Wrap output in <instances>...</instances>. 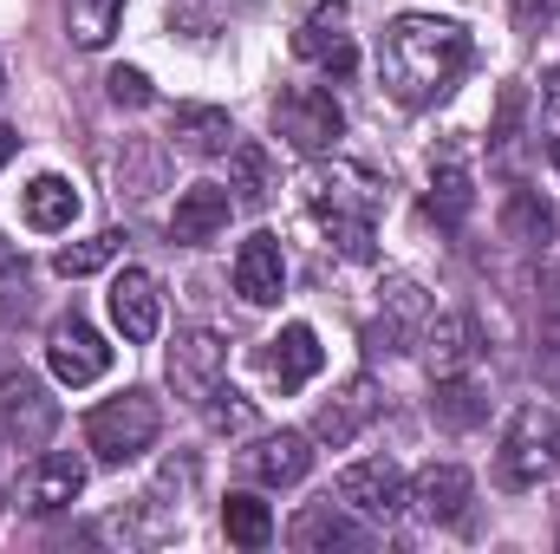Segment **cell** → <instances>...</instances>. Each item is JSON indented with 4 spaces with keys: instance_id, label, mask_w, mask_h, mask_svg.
<instances>
[{
    "instance_id": "9a60e30c",
    "label": "cell",
    "mask_w": 560,
    "mask_h": 554,
    "mask_svg": "<svg viewBox=\"0 0 560 554\" xmlns=\"http://www.w3.org/2000/svg\"><path fill=\"white\" fill-rule=\"evenodd\" d=\"M378 417V385L372 379H346L326 405H319V417H313V437L319 443H332V450H346L365 424Z\"/></svg>"
},
{
    "instance_id": "d4e9b609",
    "label": "cell",
    "mask_w": 560,
    "mask_h": 554,
    "mask_svg": "<svg viewBox=\"0 0 560 554\" xmlns=\"http://www.w3.org/2000/svg\"><path fill=\"white\" fill-rule=\"evenodd\" d=\"M502 235H509L515 249H548V242H555V209H548L535 189H509V203H502Z\"/></svg>"
},
{
    "instance_id": "8d00e7d4",
    "label": "cell",
    "mask_w": 560,
    "mask_h": 554,
    "mask_svg": "<svg viewBox=\"0 0 560 554\" xmlns=\"http://www.w3.org/2000/svg\"><path fill=\"white\" fill-rule=\"evenodd\" d=\"M118 170H138L143 196H150V189H156V157H143V150H118Z\"/></svg>"
},
{
    "instance_id": "603a6c76",
    "label": "cell",
    "mask_w": 560,
    "mask_h": 554,
    "mask_svg": "<svg viewBox=\"0 0 560 554\" xmlns=\"http://www.w3.org/2000/svg\"><path fill=\"white\" fill-rule=\"evenodd\" d=\"M20 216H26V229L59 235V229L79 222V189H72L66 176H33V183L20 189Z\"/></svg>"
},
{
    "instance_id": "83f0119b",
    "label": "cell",
    "mask_w": 560,
    "mask_h": 554,
    "mask_svg": "<svg viewBox=\"0 0 560 554\" xmlns=\"http://www.w3.org/2000/svg\"><path fill=\"white\" fill-rule=\"evenodd\" d=\"M118 20H125V0H66V26L85 53H98L118 33Z\"/></svg>"
},
{
    "instance_id": "7402d4cb",
    "label": "cell",
    "mask_w": 560,
    "mask_h": 554,
    "mask_svg": "<svg viewBox=\"0 0 560 554\" xmlns=\"http://www.w3.org/2000/svg\"><path fill=\"white\" fill-rule=\"evenodd\" d=\"M248 470H255L261 483H275V489L300 483V476L313 470V437H306V430H275V437H261V443L248 450Z\"/></svg>"
},
{
    "instance_id": "277c9868",
    "label": "cell",
    "mask_w": 560,
    "mask_h": 554,
    "mask_svg": "<svg viewBox=\"0 0 560 554\" xmlns=\"http://www.w3.org/2000/svg\"><path fill=\"white\" fill-rule=\"evenodd\" d=\"M156 430H163V412H156L150 392H125V399H112V405H98V412L85 417V443H92L98 463H131V457H143L156 443Z\"/></svg>"
},
{
    "instance_id": "ab89813d",
    "label": "cell",
    "mask_w": 560,
    "mask_h": 554,
    "mask_svg": "<svg viewBox=\"0 0 560 554\" xmlns=\"http://www.w3.org/2000/svg\"><path fill=\"white\" fill-rule=\"evenodd\" d=\"M555 542H560V529H555Z\"/></svg>"
},
{
    "instance_id": "e575fe53",
    "label": "cell",
    "mask_w": 560,
    "mask_h": 554,
    "mask_svg": "<svg viewBox=\"0 0 560 554\" xmlns=\"http://www.w3.org/2000/svg\"><path fill=\"white\" fill-rule=\"evenodd\" d=\"M541 125H548V143H560V66L548 72V85H541Z\"/></svg>"
},
{
    "instance_id": "d6a6232c",
    "label": "cell",
    "mask_w": 560,
    "mask_h": 554,
    "mask_svg": "<svg viewBox=\"0 0 560 554\" xmlns=\"http://www.w3.org/2000/svg\"><path fill=\"white\" fill-rule=\"evenodd\" d=\"M105 92H112V105H125V112H143L156 92H150V79H143L138 66H118L112 79H105Z\"/></svg>"
},
{
    "instance_id": "484cf974",
    "label": "cell",
    "mask_w": 560,
    "mask_h": 554,
    "mask_svg": "<svg viewBox=\"0 0 560 554\" xmlns=\"http://www.w3.org/2000/svg\"><path fill=\"white\" fill-rule=\"evenodd\" d=\"M229 189H235L242 209H261V203L275 196V163H268L261 143H235V150H229Z\"/></svg>"
},
{
    "instance_id": "30bf717a",
    "label": "cell",
    "mask_w": 560,
    "mask_h": 554,
    "mask_svg": "<svg viewBox=\"0 0 560 554\" xmlns=\"http://www.w3.org/2000/svg\"><path fill=\"white\" fill-rule=\"evenodd\" d=\"M0 412H7V437L20 450H39L52 430H59V405L46 399V385L33 372H7L0 379Z\"/></svg>"
},
{
    "instance_id": "52a82bcc",
    "label": "cell",
    "mask_w": 560,
    "mask_h": 554,
    "mask_svg": "<svg viewBox=\"0 0 560 554\" xmlns=\"http://www.w3.org/2000/svg\"><path fill=\"white\" fill-rule=\"evenodd\" d=\"M378 293H385V300H378V320L365 326V346H372V353H411V339L430 326V300H423V287L411 275H392Z\"/></svg>"
},
{
    "instance_id": "e0dca14e",
    "label": "cell",
    "mask_w": 560,
    "mask_h": 554,
    "mask_svg": "<svg viewBox=\"0 0 560 554\" xmlns=\"http://www.w3.org/2000/svg\"><path fill=\"white\" fill-rule=\"evenodd\" d=\"M293 549H306V554H319V549L365 554L372 549V529L352 522L346 503H313V509H300V522H293Z\"/></svg>"
},
{
    "instance_id": "4dcf8cb0",
    "label": "cell",
    "mask_w": 560,
    "mask_h": 554,
    "mask_svg": "<svg viewBox=\"0 0 560 554\" xmlns=\"http://www.w3.org/2000/svg\"><path fill=\"white\" fill-rule=\"evenodd\" d=\"M118 249H125V235H118V229H105V235H92V242H72V249H59V255H52V268H59L66 280H85V275H98V268H105Z\"/></svg>"
},
{
    "instance_id": "7c38bea8",
    "label": "cell",
    "mask_w": 560,
    "mask_h": 554,
    "mask_svg": "<svg viewBox=\"0 0 560 554\" xmlns=\"http://www.w3.org/2000/svg\"><path fill=\"white\" fill-rule=\"evenodd\" d=\"M229 216H235V196H229L222 183H189V189L176 196V209H170V242L202 249V242H215V235L229 229Z\"/></svg>"
},
{
    "instance_id": "9c48e42d",
    "label": "cell",
    "mask_w": 560,
    "mask_h": 554,
    "mask_svg": "<svg viewBox=\"0 0 560 554\" xmlns=\"http://www.w3.org/2000/svg\"><path fill=\"white\" fill-rule=\"evenodd\" d=\"M222 372H229V346H222V333L196 326V333H183V339L170 346V385H176L189 405H202V399L222 385Z\"/></svg>"
},
{
    "instance_id": "7a4b0ae2",
    "label": "cell",
    "mask_w": 560,
    "mask_h": 554,
    "mask_svg": "<svg viewBox=\"0 0 560 554\" xmlns=\"http://www.w3.org/2000/svg\"><path fill=\"white\" fill-rule=\"evenodd\" d=\"M300 189H306V209L326 222V235H332V249L346 255V262H372L378 255V183L359 170V163H313L306 176H300Z\"/></svg>"
},
{
    "instance_id": "d590c367",
    "label": "cell",
    "mask_w": 560,
    "mask_h": 554,
    "mask_svg": "<svg viewBox=\"0 0 560 554\" xmlns=\"http://www.w3.org/2000/svg\"><path fill=\"white\" fill-rule=\"evenodd\" d=\"M509 7H515L522 26H548V20H560V0H509Z\"/></svg>"
},
{
    "instance_id": "5b68a950",
    "label": "cell",
    "mask_w": 560,
    "mask_h": 554,
    "mask_svg": "<svg viewBox=\"0 0 560 554\" xmlns=\"http://www.w3.org/2000/svg\"><path fill=\"white\" fill-rule=\"evenodd\" d=\"M275 131H280V143L300 150V157H326L332 143L346 138V112H339L332 92H319V85H293V92H280L275 99Z\"/></svg>"
},
{
    "instance_id": "836d02e7",
    "label": "cell",
    "mask_w": 560,
    "mask_h": 554,
    "mask_svg": "<svg viewBox=\"0 0 560 554\" xmlns=\"http://www.w3.org/2000/svg\"><path fill=\"white\" fill-rule=\"evenodd\" d=\"M202 405H209V424H215V430H248V424H255V412H248L242 392H222V385H215Z\"/></svg>"
},
{
    "instance_id": "8992f818",
    "label": "cell",
    "mask_w": 560,
    "mask_h": 554,
    "mask_svg": "<svg viewBox=\"0 0 560 554\" xmlns=\"http://www.w3.org/2000/svg\"><path fill=\"white\" fill-rule=\"evenodd\" d=\"M46 366H52L59 385H92V379L112 372V346H105V333L72 307V313H59L52 333H46Z\"/></svg>"
},
{
    "instance_id": "2e32d148",
    "label": "cell",
    "mask_w": 560,
    "mask_h": 554,
    "mask_svg": "<svg viewBox=\"0 0 560 554\" xmlns=\"http://www.w3.org/2000/svg\"><path fill=\"white\" fill-rule=\"evenodd\" d=\"M235 293L248 307H275L280 293H287V262H280V242L268 229L242 242V255H235Z\"/></svg>"
},
{
    "instance_id": "44dd1931",
    "label": "cell",
    "mask_w": 560,
    "mask_h": 554,
    "mask_svg": "<svg viewBox=\"0 0 560 554\" xmlns=\"http://www.w3.org/2000/svg\"><path fill=\"white\" fill-rule=\"evenodd\" d=\"M411 503H418L423 522H463V509H469V470L463 463H430V470H418Z\"/></svg>"
},
{
    "instance_id": "5bb4252c",
    "label": "cell",
    "mask_w": 560,
    "mask_h": 554,
    "mask_svg": "<svg viewBox=\"0 0 560 554\" xmlns=\"http://www.w3.org/2000/svg\"><path fill=\"white\" fill-rule=\"evenodd\" d=\"M79 489H85V457H72V450H46V457L26 470V509H33V516L72 509Z\"/></svg>"
},
{
    "instance_id": "ffe728a7",
    "label": "cell",
    "mask_w": 560,
    "mask_h": 554,
    "mask_svg": "<svg viewBox=\"0 0 560 554\" xmlns=\"http://www.w3.org/2000/svg\"><path fill=\"white\" fill-rule=\"evenodd\" d=\"M423 353H430V372H436V379H456V372H469V359L482 353V333H476L469 313H443V320L423 326Z\"/></svg>"
},
{
    "instance_id": "ba28073f",
    "label": "cell",
    "mask_w": 560,
    "mask_h": 554,
    "mask_svg": "<svg viewBox=\"0 0 560 554\" xmlns=\"http://www.w3.org/2000/svg\"><path fill=\"white\" fill-rule=\"evenodd\" d=\"M339 503H346L352 516H365V522H392V516L411 503V489H405V476H398L392 457H365V463L339 470Z\"/></svg>"
},
{
    "instance_id": "3957f363",
    "label": "cell",
    "mask_w": 560,
    "mask_h": 554,
    "mask_svg": "<svg viewBox=\"0 0 560 554\" xmlns=\"http://www.w3.org/2000/svg\"><path fill=\"white\" fill-rule=\"evenodd\" d=\"M560 463V417L548 405H522L502 430V450H495V483L502 489H535L548 483Z\"/></svg>"
},
{
    "instance_id": "f1b7e54d",
    "label": "cell",
    "mask_w": 560,
    "mask_h": 554,
    "mask_svg": "<svg viewBox=\"0 0 560 554\" xmlns=\"http://www.w3.org/2000/svg\"><path fill=\"white\" fill-rule=\"evenodd\" d=\"M430 412H436V424L443 430H469V424H482V412H489V399L456 372V379H443L436 385V399H430Z\"/></svg>"
},
{
    "instance_id": "1f68e13d",
    "label": "cell",
    "mask_w": 560,
    "mask_h": 554,
    "mask_svg": "<svg viewBox=\"0 0 560 554\" xmlns=\"http://www.w3.org/2000/svg\"><path fill=\"white\" fill-rule=\"evenodd\" d=\"M33 313V268L26 262H0V320L20 326Z\"/></svg>"
},
{
    "instance_id": "74e56055",
    "label": "cell",
    "mask_w": 560,
    "mask_h": 554,
    "mask_svg": "<svg viewBox=\"0 0 560 554\" xmlns=\"http://www.w3.org/2000/svg\"><path fill=\"white\" fill-rule=\"evenodd\" d=\"M13 150H20V131H13V125H0V170L13 163Z\"/></svg>"
},
{
    "instance_id": "4fadbf2b",
    "label": "cell",
    "mask_w": 560,
    "mask_h": 554,
    "mask_svg": "<svg viewBox=\"0 0 560 554\" xmlns=\"http://www.w3.org/2000/svg\"><path fill=\"white\" fill-rule=\"evenodd\" d=\"M112 326L131 339V346H150L156 326H163V293H156V275L150 268H125L112 280Z\"/></svg>"
},
{
    "instance_id": "f35d334b",
    "label": "cell",
    "mask_w": 560,
    "mask_h": 554,
    "mask_svg": "<svg viewBox=\"0 0 560 554\" xmlns=\"http://www.w3.org/2000/svg\"><path fill=\"white\" fill-rule=\"evenodd\" d=\"M555 163H560V143H555Z\"/></svg>"
},
{
    "instance_id": "4316f807",
    "label": "cell",
    "mask_w": 560,
    "mask_h": 554,
    "mask_svg": "<svg viewBox=\"0 0 560 554\" xmlns=\"http://www.w3.org/2000/svg\"><path fill=\"white\" fill-rule=\"evenodd\" d=\"M222 529H229L235 549H268V542H275V516H268V503L248 496V489L222 503Z\"/></svg>"
},
{
    "instance_id": "d6986e66",
    "label": "cell",
    "mask_w": 560,
    "mask_h": 554,
    "mask_svg": "<svg viewBox=\"0 0 560 554\" xmlns=\"http://www.w3.org/2000/svg\"><path fill=\"white\" fill-rule=\"evenodd\" d=\"M170 143L183 157H229L235 150V125L222 105H176L170 112Z\"/></svg>"
},
{
    "instance_id": "cb8c5ba5",
    "label": "cell",
    "mask_w": 560,
    "mask_h": 554,
    "mask_svg": "<svg viewBox=\"0 0 560 554\" xmlns=\"http://www.w3.org/2000/svg\"><path fill=\"white\" fill-rule=\"evenodd\" d=\"M423 209L436 216V229H463L469 209H476V176H469L456 157H443L436 176H430V203H423Z\"/></svg>"
},
{
    "instance_id": "f546056e",
    "label": "cell",
    "mask_w": 560,
    "mask_h": 554,
    "mask_svg": "<svg viewBox=\"0 0 560 554\" xmlns=\"http://www.w3.org/2000/svg\"><path fill=\"white\" fill-rule=\"evenodd\" d=\"M522 112H528V92L509 85L502 92V112H495V131H489V163H502V170L522 163Z\"/></svg>"
},
{
    "instance_id": "ac0fdd59",
    "label": "cell",
    "mask_w": 560,
    "mask_h": 554,
    "mask_svg": "<svg viewBox=\"0 0 560 554\" xmlns=\"http://www.w3.org/2000/svg\"><path fill=\"white\" fill-rule=\"evenodd\" d=\"M261 366H268V379H275L280 392H300L319 366H326V353H319V333L313 326H280V339H268V353H261Z\"/></svg>"
},
{
    "instance_id": "6da1fadb",
    "label": "cell",
    "mask_w": 560,
    "mask_h": 554,
    "mask_svg": "<svg viewBox=\"0 0 560 554\" xmlns=\"http://www.w3.org/2000/svg\"><path fill=\"white\" fill-rule=\"evenodd\" d=\"M469 33L456 20H436V13H398L385 26V46H378V72L392 85L398 105H436L463 72H469Z\"/></svg>"
},
{
    "instance_id": "8fae6325",
    "label": "cell",
    "mask_w": 560,
    "mask_h": 554,
    "mask_svg": "<svg viewBox=\"0 0 560 554\" xmlns=\"http://www.w3.org/2000/svg\"><path fill=\"white\" fill-rule=\"evenodd\" d=\"M293 53H300V59H313V66H326L332 79H346V72L359 66V46H352V33H346V0L313 7V20L293 33Z\"/></svg>"
}]
</instances>
